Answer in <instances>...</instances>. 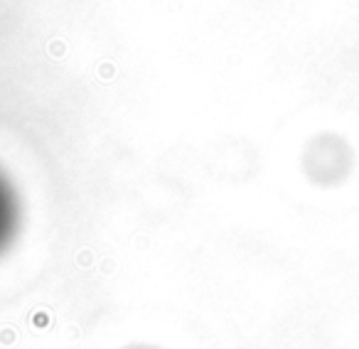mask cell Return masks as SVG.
I'll return each mask as SVG.
<instances>
[{"label": "cell", "mask_w": 359, "mask_h": 349, "mask_svg": "<svg viewBox=\"0 0 359 349\" xmlns=\"http://www.w3.org/2000/svg\"><path fill=\"white\" fill-rule=\"evenodd\" d=\"M15 197H13V190L0 180V249L11 241L13 229H15Z\"/></svg>", "instance_id": "6da1fadb"}, {"label": "cell", "mask_w": 359, "mask_h": 349, "mask_svg": "<svg viewBox=\"0 0 359 349\" xmlns=\"http://www.w3.org/2000/svg\"><path fill=\"white\" fill-rule=\"evenodd\" d=\"M123 349H160V347H155V344H128Z\"/></svg>", "instance_id": "7a4b0ae2"}]
</instances>
